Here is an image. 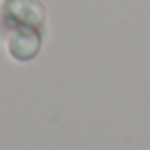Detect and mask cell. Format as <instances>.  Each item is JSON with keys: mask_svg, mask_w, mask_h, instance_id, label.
<instances>
[{"mask_svg": "<svg viewBox=\"0 0 150 150\" xmlns=\"http://www.w3.org/2000/svg\"><path fill=\"white\" fill-rule=\"evenodd\" d=\"M0 18L7 27V33L16 29H35L42 31L47 9L40 0H5L0 7Z\"/></svg>", "mask_w": 150, "mask_h": 150, "instance_id": "6da1fadb", "label": "cell"}, {"mask_svg": "<svg viewBox=\"0 0 150 150\" xmlns=\"http://www.w3.org/2000/svg\"><path fill=\"white\" fill-rule=\"evenodd\" d=\"M7 47L13 60L18 62H29L38 55L42 47V31L35 29H16L7 38Z\"/></svg>", "mask_w": 150, "mask_h": 150, "instance_id": "7a4b0ae2", "label": "cell"}]
</instances>
